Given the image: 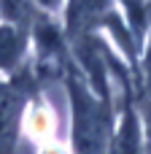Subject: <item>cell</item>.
<instances>
[{"label":"cell","instance_id":"52a82bcc","mask_svg":"<svg viewBox=\"0 0 151 154\" xmlns=\"http://www.w3.org/2000/svg\"><path fill=\"white\" fill-rule=\"evenodd\" d=\"M35 3H38L46 14H51V11H57V8L62 5V0H35Z\"/></svg>","mask_w":151,"mask_h":154},{"label":"cell","instance_id":"5b68a950","mask_svg":"<svg viewBox=\"0 0 151 154\" xmlns=\"http://www.w3.org/2000/svg\"><path fill=\"white\" fill-rule=\"evenodd\" d=\"M22 127L27 130L30 141H35L38 146L41 143H49V141H57V114L46 103L27 106L24 108V116H22Z\"/></svg>","mask_w":151,"mask_h":154},{"label":"cell","instance_id":"3957f363","mask_svg":"<svg viewBox=\"0 0 151 154\" xmlns=\"http://www.w3.org/2000/svg\"><path fill=\"white\" fill-rule=\"evenodd\" d=\"M116 11V0H65V38L78 43L89 35H97L103 22Z\"/></svg>","mask_w":151,"mask_h":154},{"label":"cell","instance_id":"8992f818","mask_svg":"<svg viewBox=\"0 0 151 154\" xmlns=\"http://www.w3.org/2000/svg\"><path fill=\"white\" fill-rule=\"evenodd\" d=\"M27 51V32L22 24H11L3 22L0 24V70L14 73Z\"/></svg>","mask_w":151,"mask_h":154},{"label":"cell","instance_id":"277c9868","mask_svg":"<svg viewBox=\"0 0 151 154\" xmlns=\"http://www.w3.org/2000/svg\"><path fill=\"white\" fill-rule=\"evenodd\" d=\"M24 108H27L24 89L16 81H0V154H14Z\"/></svg>","mask_w":151,"mask_h":154},{"label":"cell","instance_id":"7a4b0ae2","mask_svg":"<svg viewBox=\"0 0 151 154\" xmlns=\"http://www.w3.org/2000/svg\"><path fill=\"white\" fill-rule=\"evenodd\" d=\"M116 122L105 154H149L143 116L138 108L135 89H116Z\"/></svg>","mask_w":151,"mask_h":154},{"label":"cell","instance_id":"6da1fadb","mask_svg":"<svg viewBox=\"0 0 151 154\" xmlns=\"http://www.w3.org/2000/svg\"><path fill=\"white\" fill-rule=\"evenodd\" d=\"M65 92L70 106V152L105 154L116 122V103L100 100L76 65L65 73Z\"/></svg>","mask_w":151,"mask_h":154}]
</instances>
